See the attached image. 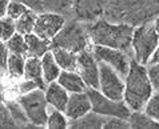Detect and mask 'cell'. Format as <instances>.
<instances>
[{"label":"cell","mask_w":159,"mask_h":129,"mask_svg":"<svg viewBox=\"0 0 159 129\" xmlns=\"http://www.w3.org/2000/svg\"><path fill=\"white\" fill-rule=\"evenodd\" d=\"M148 64H159V44L155 48V51H154L151 59H150V61H148Z\"/></svg>","instance_id":"74e56055"},{"label":"cell","mask_w":159,"mask_h":129,"mask_svg":"<svg viewBox=\"0 0 159 129\" xmlns=\"http://www.w3.org/2000/svg\"><path fill=\"white\" fill-rule=\"evenodd\" d=\"M35 19H36V13L28 10L25 13H23L19 19L15 20V27H16V32L20 35H27L31 33L34 31L35 25Z\"/></svg>","instance_id":"cb8c5ba5"},{"label":"cell","mask_w":159,"mask_h":129,"mask_svg":"<svg viewBox=\"0 0 159 129\" xmlns=\"http://www.w3.org/2000/svg\"><path fill=\"white\" fill-rule=\"evenodd\" d=\"M90 110H91V103L87 92L71 93L68 96V101H67V105H66L64 113L70 120L82 117L83 114L88 113Z\"/></svg>","instance_id":"4fadbf2b"},{"label":"cell","mask_w":159,"mask_h":129,"mask_svg":"<svg viewBox=\"0 0 159 129\" xmlns=\"http://www.w3.org/2000/svg\"><path fill=\"white\" fill-rule=\"evenodd\" d=\"M8 3H10V0H0V17L6 16Z\"/></svg>","instance_id":"8d00e7d4"},{"label":"cell","mask_w":159,"mask_h":129,"mask_svg":"<svg viewBox=\"0 0 159 129\" xmlns=\"http://www.w3.org/2000/svg\"><path fill=\"white\" fill-rule=\"evenodd\" d=\"M19 88H20L21 95H23V93H28V92L34 91V89H38V88H39V89H42L36 81H34V80H27V79H25V81H23L20 84Z\"/></svg>","instance_id":"d590c367"},{"label":"cell","mask_w":159,"mask_h":129,"mask_svg":"<svg viewBox=\"0 0 159 129\" xmlns=\"http://www.w3.org/2000/svg\"><path fill=\"white\" fill-rule=\"evenodd\" d=\"M76 69H79V75L87 88L99 87V61L95 59L94 53L90 49H84L78 53L76 59Z\"/></svg>","instance_id":"7c38bea8"},{"label":"cell","mask_w":159,"mask_h":129,"mask_svg":"<svg viewBox=\"0 0 159 129\" xmlns=\"http://www.w3.org/2000/svg\"><path fill=\"white\" fill-rule=\"evenodd\" d=\"M98 89L106 97L112 100H123L125 79L108 64L99 61V87Z\"/></svg>","instance_id":"ba28073f"},{"label":"cell","mask_w":159,"mask_h":129,"mask_svg":"<svg viewBox=\"0 0 159 129\" xmlns=\"http://www.w3.org/2000/svg\"><path fill=\"white\" fill-rule=\"evenodd\" d=\"M152 24H154V28H155V31H157L158 35H159V15L155 17V20L152 21Z\"/></svg>","instance_id":"f35d334b"},{"label":"cell","mask_w":159,"mask_h":129,"mask_svg":"<svg viewBox=\"0 0 159 129\" xmlns=\"http://www.w3.org/2000/svg\"><path fill=\"white\" fill-rule=\"evenodd\" d=\"M103 128L106 129H115V128H130V124L127 118H120V117H108L106 120Z\"/></svg>","instance_id":"d6a6232c"},{"label":"cell","mask_w":159,"mask_h":129,"mask_svg":"<svg viewBox=\"0 0 159 129\" xmlns=\"http://www.w3.org/2000/svg\"><path fill=\"white\" fill-rule=\"evenodd\" d=\"M15 32V20H12L11 17H0V40L7 41Z\"/></svg>","instance_id":"f1b7e54d"},{"label":"cell","mask_w":159,"mask_h":129,"mask_svg":"<svg viewBox=\"0 0 159 129\" xmlns=\"http://www.w3.org/2000/svg\"><path fill=\"white\" fill-rule=\"evenodd\" d=\"M86 28L94 45L110 47L131 53V37L134 31L132 25L120 21L99 19L94 23L86 24Z\"/></svg>","instance_id":"7a4b0ae2"},{"label":"cell","mask_w":159,"mask_h":129,"mask_svg":"<svg viewBox=\"0 0 159 129\" xmlns=\"http://www.w3.org/2000/svg\"><path fill=\"white\" fill-rule=\"evenodd\" d=\"M91 52L94 53L95 59L102 63L108 64L111 68H114L120 76L125 79L130 67V56L129 53L123 52L115 48L103 47V45H94Z\"/></svg>","instance_id":"9c48e42d"},{"label":"cell","mask_w":159,"mask_h":129,"mask_svg":"<svg viewBox=\"0 0 159 129\" xmlns=\"http://www.w3.org/2000/svg\"><path fill=\"white\" fill-rule=\"evenodd\" d=\"M52 56L63 71H76V59L78 55L71 51L63 49V48H52Z\"/></svg>","instance_id":"ac0fdd59"},{"label":"cell","mask_w":159,"mask_h":129,"mask_svg":"<svg viewBox=\"0 0 159 129\" xmlns=\"http://www.w3.org/2000/svg\"><path fill=\"white\" fill-rule=\"evenodd\" d=\"M143 112L159 124V91L152 92V95L150 96V99L144 105Z\"/></svg>","instance_id":"4316f807"},{"label":"cell","mask_w":159,"mask_h":129,"mask_svg":"<svg viewBox=\"0 0 159 129\" xmlns=\"http://www.w3.org/2000/svg\"><path fill=\"white\" fill-rule=\"evenodd\" d=\"M158 44L159 35L151 21L134 27L131 37V53H134V60L144 65L148 64Z\"/></svg>","instance_id":"5b68a950"},{"label":"cell","mask_w":159,"mask_h":129,"mask_svg":"<svg viewBox=\"0 0 159 129\" xmlns=\"http://www.w3.org/2000/svg\"><path fill=\"white\" fill-rule=\"evenodd\" d=\"M27 11H28V8L25 6H23V4L19 3V2H16V0H12V2L8 3L6 15L8 17H11L12 20H17L23 13H25Z\"/></svg>","instance_id":"f546056e"},{"label":"cell","mask_w":159,"mask_h":129,"mask_svg":"<svg viewBox=\"0 0 159 129\" xmlns=\"http://www.w3.org/2000/svg\"><path fill=\"white\" fill-rule=\"evenodd\" d=\"M46 125L51 129H60V128H67L68 127V121H67V116H64L63 112H60L58 109H52L51 113L47 117V123Z\"/></svg>","instance_id":"83f0119b"},{"label":"cell","mask_w":159,"mask_h":129,"mask_svg":"<svg viewBox=\"0 0 159 129\" xmlns=\"http://www.w3.org/2000/svg\"><path fill=\"white\" fill-rule=\"evenodd\" d=\"M107 118L108 117H104L102 114H98L90 110L88 113L83 114L82 117L71 120L68 123V127H71V128H103Z\"/></svg>","instance_id":"e0dca14e"},{"label":"cell","mask_w":159,"mask_h":129,"mask_svg":"<svg viewBox=\"0 0 159 129\" xmlns=\"http://www.w3.org/2000/svg\"><path fill=\"white\" fill-rule=\"evenodd\" d=\"M44 11L55 12L63 16L71 15L72 0H42Z\"/></svg>","instance_id":"7402d4cb"},{"label":"cell","mask_w":159,"mask_h":129,"mask_svg":"<svg viewBox=\"0 0 159 129\" xmlns=\"http://www.w3.org/2000/svg\"><path fill=\"white\" fill-rule=\"evenodd\" d=\"M24 39H25V44H27L28 53H31V56L42 57L51 48L50 40H44L42 37H39L34 32L24 35Z\"/></svg>","instance_id":"d6986e66"},{"label":"cell","mask_w":159,"mask_h":129,"mask_svg":"<svg viewBox=\"0 0 159 129\" xmlns=\"http://www.w3.org/2000/svg\"><path fill=\"white\" fill-rule=\"evenodd\" d=\"M24 57L21 55L12 53L7 59V69L14 77H21L24 73Z\"/></svg>","instance_id":"484cf974"},{"label":"cell","mask_w":159,"mask_h":129,"mask_svg":"<svg viewBox=\"0 0 159 129\" xmlns=\"http://www.w3.org/2000/svg\"><path fill=\"white\" fill-rule=\"evenodd\" d=\"M7 59H8V48L3 43V40H0V71L7 69Z\"/></svg>","instance_id":"e575fe53"},{"label":"cell","mask_w":159,"mask_h":129,"mask_svg":"<svg viewBox=\"0 0 159 129\" xmlns=\"http://www.w3.org/2000/svg\"><path fill=\"white\" fill-rule=\"evenodd\" d=\"M106 0H72L71 15L83 24H90L104 16Z\"/></svg>","instance_id":"30bf717a"},{"label":"cell","mask_w":159,"mask_h":129,"mask_svg":"<svg viewBox=\"0 0 159 129\" xmlns=\"http://www.w3.org/2000/svg\"><path fill=\"white\" fill-rule=\"evenodd\" d=\"M40 61H42V73L44 81L46 83L56 81V79H58L60 73V68L56 64L54 56H52V52H46L40 57Z\"/></svg>","instance_id":"ffe728a7"},{"label":"cell","mask_w":159,"mask_h":129,"mask_svg":"<svg viewBox=\"0 0 159 129\" xmlns=\"http://www.w3.org/2000/svg\"><path fill=\"white\" fill-rule=\"evenodd\" d=\"M56 80L70 93H78V92L87 91V85L84 84L82 76L76 71H60Z\"/></svg>","instance_id":"9a60e30c"},{"label":"cell","mask_w":159,"mask_h":129,"mask_svg":"<svg viewBox=\"0 0 159 129\" xmlns=\"http://www.w3.org/2000/svg\"><path fill=\"white\" fill-rule=\"evenodd\" d=\"M0 92H2V77H0Z\"/></svg>","instance_id":"ab89813d"},{"label":"cell","mask_w":159,"mask_h":129,"mask_svg":"<svg viewBox=\"0 0 159 129\" xmlns=\"http://www.w3.org/2000/svg\"><path fill=\"white\" fill-rule=\"evenodd\" d=\"M127 121L130 124V128H159V124L148 117L143 110H132Z\"/></svg>","instance_id":"44dd1931"},{"label":"cell","mask_w":159,"mask_h":129,"mask_svg":"<svg viewBox=\"0 0 159 129\" xmlns=\"http://www.w3.org/2000/svg\"><path fill=\"white\" fill-rule=\"evenodd\" d=\"M66 16L55 12H40L36 15L32 32L44 40H51L66 23Z\"/></svg>","instance_id":"8fae6325"},{"label":"cell","mask_w":159,"mask_h":129,"mask_svg":"<svg viewBox=\"0 0 159 129\" xmlns=\"http://www.w3.org/2000/svg\"><path fill=\"white\" fill-rule=\"evenodd\" d=\"M16 2L21 3L23 6H25L28 10H31L35 13H40V12L44 11L42 0H16Z\"/></svg>","instance_id":"836d02e7"},{"label":"cell","mask_w":159,"mask_h":129,"mask_svg":"<svg viewBox=\"0 0 159 129\" xmlns=\"http://www.w3.org/2000/svg\"><path fill=\"white\" fill-rule=\"evenodd\" d=\"M23 76L27 80H34L39 84V87L44 91L46 89V81L43 79L42 73V61L40 57L36 56H30L24 63V73Z\"/></svg>","instance_id":"2e32d148"},{"label":"cell","mask_w":159,"mask_h":129,"mask_svg":"<svg viewBox=\"0 0 159 129\" xmlns=\"http://www.w3.org/2000/svg\"><path fill=\"white\" fill-rule=\"evenodd\" d=\"M159 15V0H106L104 16L130 25L147 23Z\"/></svg>","instance_id":"6da1fadb"},{"label":"cell","mask_w":159,"mask_h":129,"mask_svg":"<svg viewBox=\"0 0 159 129\" xmlns=\"http://www.w3.org/2000/svg\"><path fill=\"white\" fill-rule=\"evenodd\" d=\"M7 109L11 114V118L14 120L16 127H24V128H31V124L28 121L27 116H25L23 108L17 101H7L6 103Z\"/></svg>","instance_id":"603a6c76"},{"label":"cell","mask_w":159,"mask_h":129,"mask_svg":"<svg viewBox=\"0 0 159 129\" xmlns=\"http://www.w3.org/2000/svg\"><path fill=\"white\" fill-rule=\"evenodd\" d=\"M90 47L86 24L78 20H66L64 25L54 37L51 39V48H63L74 53H79Z\"/></svg>","instance_id":"277c9868"},{"label":"cell","mask_w":159,"mask_h":129,"mask_svg":"<svg viewBox=\"0 0 159 129\" xmlns=\"http://www.w3.org/2000/svg\"><path fill=\"white\" fill-rule=\"evenodd\" d=\"M87 95L90 97L91 110L104 117H120L129 118L131 110L123 100H112L106 97L99 89L87 88Z\"/></svg>","instance_id":"52a82bcc"},{"label":"cell","mask_w":159,"mask_h":129,"mask_svg":"<svg viewBox=\"0 0 159 129\" xmlns=\"http://www.w3.org/2000/svg\"><path fill=\"white\" fill-rule=\"evenodd\" d=\"M17 103L23 108L31 127H44L47 123V100L43 89H34L28 93H23Z\"/></svg>","instance_id":"8992f818"},{"label":"cell","mask_w":159,"mask_h":129,"mask_svg":"<svg viewBox=\"0 0 159 129\" xmlns=\"http://www.w3.org/2000/svg\"><path fill=\"white\" fill-rule=\"evenodd\" d=\"M147 73L154 91H159V64H148Z\"/></svg>","instance_id":"1f68e13d"},{"label":"cell","mask_w":159,"mask_h":129,"mask_svg":"<svg viewBox=\"0 0 159 129\" xmlns=\"http://www.w3.org/2000/svg\"><path fill=\"white\" fill-rule=\"evenodd\" d=\"M154 88L147 73V67L131 59L129 71L125 77L123 101L130 108L131 112L132 110H143Z\"/></svg>","instance_id":"3957f363"},{"label":"cell","mask_w":159,"mask_h":129,"mask_svg":"<svg viewBox=\"0 0 159 129\" xmlns=\"http://www.w3.org/2000/svg\"><path fill=\"white\" fill-rule=\"evenodd\" d=\"M44 95H46L48 105H51L54 109H58L60 112H64L68 101V92L58 81L48 83V87L46 88Z\"/></svg>","instance_id":"5bb4252c"},{"label":"cell","mask_w":159,"mask_h":129,"mask_svg":"<svg viewBox=\"0 0 159 129\" xmlns=\"http://www.w3.org/2000/svg\"><path fill=\"white\" fill-rule=\"evenodd\" d=\"M0 128H16L14 120L7 109V105L0 100Z\"/></svg>","instance_id":"4dcf8cb0"},{"label":"cell","mask_w":159,"mask_h":129,"mask_svg":"<svg viewBox=\"0 0 159 129\" xmlns=\"http://www.w3.org/2000/svg\"><path fill=\"white\" fill-rule=\"evenodd\" d=\"M7 48L12 53H16V55L24 56V55H27V53H28L24 35H20L17 32H15L10 39L7 40Z\"/></svg>","instance_id":"d4e9b609"}]
</instances>
